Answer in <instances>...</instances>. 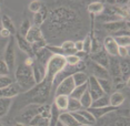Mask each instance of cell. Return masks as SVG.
<instances>
[{"label": "cell", "instance_id": "ac0fdd59", "mask_svg": "<svg viewBox=\"0 0 130 126\" xmlns=\"http://www.w3.org/2000/svg\"><path fill=\"white\" fill-rule=\"evenodd\" d=\"M87 10L91 16H98L103 13L105 11V5L101 1H92L87 6Z\"/></svg>", "mask_w": 130, "mask_h": 126}, {"label": "cell", "instance_id": "7402d4cb", "mask_svg": "<svg viewBox=\"0 0 130 126\" xmlns=\"http://www.w3.org/2000/svg\"><path fill=\"white\" fill-rule=\"evenodd\" d=\"M50 124V117L43 116L41 114H38L29 122V126H49Z\"/></svg>", "mask_w": 130, "mask_h": 126}, {"label": "cell", "instance_id": "484cf974", "mask_svg": "<svg viewBox=\"0 0 130 126\" xmlns=\"http://www.w3.org/2000/svg\"><path fill=\"white\" fill-rule=\"evenodd\" d=\"M11 105H12V98L0 97V118L7 115Z\"/></svg>", "mask_w": 130, "mask_h": 126}, {"label": "cell", "instance_id": "836d02e7", "mask_svg": "<svg viewBox=\"0 0 130 126\" xmlns=\"http://www.w3.org/2000/svg\"><path fill=\"white\" fill-rule=\"evenodd\" d=\"M90 34H91V51H90V53L93 54V53L99 52L100 50H102V48H101V45H100L98 39H97L96 37H93L92 33H90Z\"/></svg>", "mask_w": 130, "mask_h": 126}, {"label": "cell", "instance_id": "d4e9b609", "mask_svg": "<svg viewBox=\"0 0 130 126\" xmlns=\"http://www.w3.org/2000/svg\"><path fill=\"white\" fill-rule=\"evenodd\" d=\"M120 73H121V79H122V81L128 84L129 74H130V63L128 60H123L120 62Z\"/></svg>", "mask_w": 130, "mask_h": 126}, {"label": "cell", "instance_id": "f35d334b", "mask_svg": "<svg viewBox=\"0 0 130 126\" xmlns=\"http://www.w3.org/2000/svg\"><path fill=\"white\" fill-rule=\"evenodd\" d=\"M71 114H72V116L75 117L76 121L79 123V125H80V126H81V125H85V126H92L89 122L87 121V119L85 118L84 116L81 115V114H79L78 112H71Z\"/></svg>", "mask_w": 130, "mask_h": 126}, {"label": "cell", "instance_id": "cb8c5ba5", "mask_svg": "<svg viewBox=\"0 0 130 126\" xmlns=\"http://www.w3.org/2000/svg\"><path fill=\"white\" fill-rule=\"evenodd\" d=\"M72 80H73V83H75L76 86H79V85H82V84L87 83L88 82V74L85 73L84 71H76L73 74L71 75Z\"/></svg>", "mask_w": 130, "mask_h": 126}, {"label": "cell", "instance_id": "60d3db41", "mask_svg": "<svg viewBox=\"0 0 130 126\" xmlns=\"http://www.w3.org/2000/svg\"><path fill=\"white\" fill-rule=\"evenodd\" d=\"M9 72L10 70L4 61V59H0V77H7L9 74Z\"/></svg>", "mask_w": 130, "mask_h": 126}, {"label": "cell", "instance_id": "4316f807", "mask_svg": "<svg viewBox=\"0 0 130 126\" xmlns=\"http://www.w3.org/2000/svg\"><path fill=\"white\" fill-rule=\"evenodd\" d=\"M97 80H98V83H99L100 87H101L102 92L105 93L106 95L110 94L112 92V87H113L111 81L109 80V79H97Z\"/></svg>", "mask_w": 130, "mask_h": 126}, {"label": "cell", "instance_id": "8992f818", "mask_svg": "<svg viewBox=\"0 0 130 126\" xmlns=\"http://www.w3.org/2000/svg\"><path fill=\"white\" fill-rule=\"evenodd\" d=\"M108 73H109V75H111L112 80H113V84L122 82L121 73H120V61L118 60L116 57H112L110 60H109ZM113 84H112V85H113Z\"/></svg>", "mask_w": 130, "mask_h": 126}, {"label": "cell", "instance_id": "e575fe53", "mask_svg": "<svg viewBox=\"0 0 130 126\" xmlns=\"http://www.w3.org/2000/svg\"><path fill=\"white\" fill-rule=\"evenodd\" d=\"M118 46H125L129 48L130 44V37H113Z\"/></svg>", "mask_w": 130, "mask_h": 126}, {"label": "cell", "instance_id": "f6af8a7d", "mask_svg": "<svg viewBox=\"0 0 130 126\" xmlns=\"http://www.w3.org/2000/svg\"><path fill=\"white\" fill-rule=\"evenodd\" d=\"M10 37H11V33H10V32L2 28L1 31H0V38H1V39H8V38H10Z\"/></svg>", "mask_w": 130, "mask_h": 126}, {"label": "cell", "instance_id": "7a4b0ae2", "mask_svg": "<svg viewBox=\"0 0 130 126\" xmlns=\"http://www.w3.org/2000/svg\"><path fill=\"white\" fill-rule=\"evenodd\" d=\"M66 65H67V63H66L63 55L54 54L50 57L45 68H46V81L51 86H52V82H54L55 78L62 71Z\"/></svg>", "mask_w": 130, "mask_h": 126}, {"label": "cell", "instance_id": "c3c4849f", "mask_svg": "<svg viewBox=\"0 0 130 126\" xmlns=\"http://www.w3.org/2000/svg\"><path fill=\"white\" fill-rule=\"evenodd\" d=\"M0 126H5V124H4V123H2L1 121H0Z\"/></svg>", "mask_w": 130, "mask_h": 126}, {"label": "cell", "instance_id": "f907efd6", "mask_svg": "<svg viewBox=\"0 0 130 126\" xmlns=\"http://www.w3.org/2000/svg\"><path fill=\"white\" fill-rule=\"evenodd\" d=\"M1 40H2V39H1V38H0V41H1Z\"/></svg>", "mask_w": 130, "mask_h": 126}, {"label": "cell", "instance_id": "f546056e", "mask_svg": "<svg viewBox=\"0 0 130 126\" xmlns=\"http://www.w3.org/2000/svg\"><path fill=\"white\" fill-rule=\"evenodd\" d=\"M82 110V106L79 102V99L77 98H72V97H69V102H68V107H67V111L66 112H78V111Z\"/></svg>", "mask_w": 130, "mask_h": 126}, {"label": "cell", "instance_id": "816d5d0a", "mask_svg": "<svg viewBox=\"0 0 130 126\" xmlns=\"http://www.w3.org/2000/svg\"><path fill=\"white\" fill-rule=\"evenodd\" d=\"M81 126H85V125H81Z\"/></svg>", "mask_w": 130, "mask_h": 126}, {"label": "cell", "instance_id": "5b68a950", "mask_svg": "<svg viewBox=\"0 0 130 126\" xmlns=\"http://www.w3.org/2000/svg\"><path fill=\"white\" fill-rule=\"evenodd\" d=\"M76 87L75 83H73V80L71 77H68L66 79H63L62 81L57 85V89H56V93L55 95H67L70 96L71 92L73 91V89Z\"/></svg>", "mask_w": 130, "mask_h": 126}, {"label": "cell", "instance_id": "d6986e66", "mask_svg": "<svg viewBox=\"0 0 130 126\" xmlns=\"http://www.w3.org/2000/svg\"><path fill=\"white\" fill-rule=\"evenodd\" d=\"M125 102V95L121 92H113L111 93L110 96H109V105L112 107H119L123 104Z\"/></svg>", "mask_w": 130, "mask_h": 126}, {"label": "cell", "instance_id": "7bdbcfd3", "mask_svg": "<svg viewBox=\"0 0 130 126\" xmlns=\"http://www.w3.org/2000/svg\"><path fill=\"white\" fill-rule=\"evenodd\" d=\"M129 55V50L128 48L125 46H118V52H117V57H120L122 59H127Z\"/></svg>", "mask_w": 130, "mask_h": 126}, {"label": "cell", "instance_id": "ba28073f", "mask_svg": "<svg viewBox=\"0 0 130 126\" xmlns=\"http://www.w3.org/2000/svg\"><path fill=\"white\" fill-rule=\"evenodd\" d=\"M22 92V90L20 89V86L16 82L11 83L10 85L4 87V89L0 90V97H4V98H12L18 96L20 93Z\"/></svg>", "mask_w": 130, "mask_h": 126}, {"label": "cell", "instance_id": "83f0119b", "mask_svg": "<svg viewBox=\"0 0 130 126\" xmlns=\"http://www.w3.org/2000/svg\"><path fill=\"white\" fill-rule=\"evenodd\" d=\"M106 106H109V96L105 94V95L100 96V97H98V98L93 99L90 107L99 108V107H106Z\"/></svg>", "mask_w": 130, "mask_h": 126}, {"label": "cell", "instance_id": "603a6c76", "mask_svg": "<svg viewBox=\"0 0 130 126\" xmlns=\"http://www.w3.org/2000/svg\"><path fill=\"white\" fill-rule=\"evenodd\" d=\"M68 102H69V96L67 95H57L55 97L54 105L59 111H67Z\"/></svg>", "mask_w": 130, "mask_h": 126}, {"label": "cell", "instance_id": "9a60e30c", "mask_svg": "<svg viewBox=\"0 0 130 126\" xmlns=\"http://www.w3.org/2000/svg\"><path fill=\"white\" fill-rule=\"evenodd\" d=\"M89 65H90L91 73H92V77H94L96 79H109V73L107 69L98 65L94 62H91Z\"/></svg>", "mask_w": 130, "mask_h": 126}, {"label": "cell", "instance_id": "7dc6e473", "mask_svg": "<svg viewBox=\"0 0 130 126\" xmlns=\"http://www.w3.org/2000/svg\"><path fill=\"white\" fill-rule=\"evenodd\" d=\"M56 126H63V125H62V124H61V123H60V122H59V121H58V122H57V124H56Z\"/></svg>", "mask_w": 130, "mask_h": 126}, {"label": "cell", "instance_id": "74e56055", "mask_svg": "<svg viewBox=\"0 0 130 126\" xmlns=\"http://www.w3.org/2000/svg\"><path fill=\"white\" fill-rule=\"evenodd\" d=\"M78 113H79V114H81V115L84 116L85 118L87 119V121L89 122L91 125H93L94 123H96V121H97V119H96V118H94V117H93V115H92V114H91V113L89 112V111H88V108H84V110H80V111H78Z\"/></svg>", "mask_w": 130, "mask_h": 126}, {"label": "cell", "instance_id": "52a82bcc", "mask_svg": "<svg viewBox=\"0 0 130 126\" xmlns=\"http://www.w3.org/2000/svg\"><path fill=\"white\" fill-rule=\"evenodd\" d=\"M88 87H87V91L89 92V94L91 95V97H92V99H96L100 97V96L105 95V93L102 92L101 87H100L99 83H98V80H97L94 77H92V75H90L89 78H88Z\"/></svg>", "mask_w": 130, "mask_h": 126}, {"label": "cell", "instance_id": "3957f363", "mask_svg": "<svg viewBox=\"0 0 130 126\" xmlns=\"http://www.w3.org/2000/svg\"><path fill=\"white\" fill-rule=\"evenodd\" d=\"M50 89H51V85L46 80L42 83H40L39 86L36 89H31L30 91L34 92V94L30 97L31 104H45L50 94Z\"/></svg>", "mask_w": 130, "mask_h": 126}, {"label": "cell", "instance_id": "bcb514c9", "mask_svg": "<svg viewBox=\"0 0 130 126\" xmlns=\"http://www.w3.org/2000/svg\"><path fill=\"white\" fill-rule=\"evenodd\" d=\"M14 126H27L25 124V123H21V122H17V123H14Z\"/></svg>", "mask_w": 130, "mask_h": 126}, {"label": "cell", "instance_id": "1f68e13d", "mask_svg": "<svg viewBox=\"0 0 130 126\" xmlns=\"http://www.w3.org/2000/svg\"><path fill=\"white\" fill-rule=\"evenodd\" d=\"M92 97H91V95L89 94V92L88 91H86V92L82 94V96L80 98H79V102H80L82 108H89L91 106V103H92Z\"/></svg>", "mask_w": 130, "mask_h": 126}, {"label": "cell", "instance_id": "6da1fadb", "mask_svg": "<svg viewBox=\"0 0 130 126\" xmlns=\"http://www.w3.org/2000/svg\"><path fill=\"white\" fill-rule=\"evenodd\" d=\"M14 78H16V83L20 86L22 92H29L36 85L32 75V68L30 65H27L25 62L18 65L14 73Z\"/></svg>", "mask_w": 130, "mask_h": 126}, {"label": "cell", "instance_id": "4fadbf2b", "mask_svg": "<svg viewBox=\"0 0 130 126\" xmlns=\"http://www.w3.org/2000/svg\"><path fill=\"white\" fill-rule=\"evenodd\" d=\"M32 68V75L36 84H40L46 80V68L41 64H35L31 66Z\"/></svg>", "mask_w": 130, "mask_h": 126}, {"label": "cell", "instance_id": "5bb4252c", "mask_svg": "<svg viewBox=\"0 0 130 126\" xmlns=\"http://www.w3.org/2000/svg\"><path fill=\"white\" fill-rule=\"evenodd\" d=\"M16 40H17V43H18V46L20 48L21 51H23L25 53H27L29 55V58H34L35 57V53L32 51V45L31 43H29L27 40L25 39L23 37H21L20 34L17 33L16 34Z\"/></svg>", "mask_w": 130, "mask_h": 126}, {"label": "cell", "instance_id": "2e32d148", "mask_svg": "<svg viewBox=\"0 0 130 126\" xmlns=\"http://www.w3.org/2000/svg\"><path fill=\"white\" fill-rule=\"evenodd\" d=\"M58 121L63 126H80L79 123L75 119V117L72 116V114L69 112L60 113L59 114V117H58Z\"/></svg>", "mask_w": 130, "mask_h": 126}, {"label": "cell", "instance_id": "9c48e42d", "mask_svg": "<svg viewBox=\"0 0 130 126\" xmlns=\"http://www.w3.org/2000/svg\"><path fill=\"white\" fill-rule=\"evenodd\" d=\"M25 39L28 41L29 43H37L40 42V41H45V38H43L42 31L40 30L39 27H35V26H31V28L29 29L28 33L26 34Z\"/></svg>", "mask_w": 130, "mask_h": 126}, {"label": "cell", "instance_id": "ee69618b", "mask_svg": "<svg viewBox=\"0 0 130 126\" xmlns=\"http://www.w3.org/2000/svg\"><path fill=\"white\" fill-rule=\"evenodd\" d=\"M75 49L77 52H80V51H84V42L82 40H77L75 42Z\"/></svg>", "mask_w": 130, "mask_h": 126}, {"label": "cell", "instance_id": "8fae6325", "mask_svg": "<svg viewBox=\"0 0 130 126\" xmlns=\"http://www.w3.org/2000/svg\"><path fill=\"white\" fill-rule=\"evenodd\" d=\"M103 27L107 31H109L112 34H116L117 32H119L122 29L128 28V22L126 20H118V21H112V22H108L105 23Z\"/></svg>", "mask_w": 130, "mask_h": 126}, {"label": "cell", "instance_id": "7c38bea8", "mask_svg": "<svg viewBox=\"0 0 130 126\" xmlns=\"http://www.w3.org/2000/svg\"><path fill=\"white\" fill-rule=\"evenodd\" d=\"M103 50L106 51V53L111 57H117L118 52V45L115 41V38L109 36L103 40Z\"/></svg>", "mask_w": 130, "mask_h": 126}, {"label": "cell", "instance_id": "ab89813d", "mask_svg": "<svg viewBox=\"0 0 130 126\" xmlns=\"http://www.w3.org/2000/svg\"><path fill=\"white\" fill-rule=\"evenodd\" d=\"M82 42H84V52L86 54L90 53L91 51V34H87L86 36V39L82 40Z\"/></svg>", "mask_w": 130, "mask_h": 126}, {"label": "cell", "instance_id": "ffe728a7", "mask_svg": "<svg viewBox=\"0 0 130 126\" xmlns=\"http://www.w3.org/2000/svg\"><path fill=\"white\" fill-rule=\"evenodd\" d=\"M47 17H48V9L43 6L38 12L34 13V26L35 27H40L45 22Z\"/></svg>", "mask_w": 130, "mask_h": 126}, {"label": "cell", "instance_id": "4dcf8cb0", "mask_svg": "<svg viewBox=\"0 0 130 126\" xmlns=\"http://www.w3.org/2000/svg\"><path fill=\"white\" fill-rule=\"evenodd\" d=\"M87 87H88V84L87 83L82 84V85H79V86H76L75 89H73V91L71 92V94H70L69 97L79 99L82 96V94H84L86 91H87Z\"/></svg>", "mask_w": 130, "mask_h": 126}, {"label": "cell", "instance_id": "681fc988", "mask_svg": "<svg viewBox=\"0 0 130 126\" xmlns=\"http://www.w3.org/2000/svg\"><path fill=\"white\" fill-rule=\"evenodd\" d=\"M1 29H2V27H1V26H0V31H1Z\"/></svg>", "mask_w": 130, "mask_h": 126}, {"label": "cell", "instance_id": "30bf717a", "mask_svg": "<svg viewBox=\"0 0 130 126\" xmlns=\"http://www.w3.org/2000/svg\"><path fill=\"white\" fill-rule=\"evenodd\" d=\"M91 59H92V62L97 63L98 65H100V66H102V68L108 70L110 57L106 53L105 50H100V51L97 52V53H93L92 57H91Z\"/></svg>", "mask_w": 130, "mask_h": 126}, {"label": "cell", "instance_id": "8d00e7d4", "mask_svg": "<svg viewBox=\"0 0 130 126\" xmlns=\"http://www.w3.org/2000/svg\"><path fill=\"white\" fill-rule=\"evenodd\" d=\"M64 60H66L67 65H69V66H76L77 64H78V63L81 61L80 59H79L78 57H77L76 54L66 55V57H64Z\"/></svg>", "mask_w": 130, "mask_h": 126}, {"label": "cell", "instance_id": "d6a6232c", "mask_svg": "<svg viewBox=\"0 0 130 126\" xmlns=\"http://www.w3.org/2000/svg\"><path fill=\"white\" fill-rule=\"evenodd\" d=\"M43 7V2L40 1V0H34V1H30L29 2V6H28V9L30 12L32 13H36L38 12L41 8Z\"/></svg>", "mask_w": 130, "mask_h": 126}, {"label": "cell", "instance_id": "f1b7e54d", "mask_svg": "<svg viewBox=\"0 0 130 126\" xmlns=\"http://www.w3.org/2000/svg\"><path fill=\"white\" fill-rule=\"evenodd\" d=\"M60 48L63 50L64 57H66V55H70V54H75L77 52L75 49V42L71 40H67V41H64V42H62Z\"/></svg>", "mask_w": 130, "mask_h": 126}, {"label": "cell", "instance_id": "e0dca14e", "mask_svg": "<svg viewBox=\"0 0 130 126\" xmlns=\"http://www.w3.org/2000/svg\"><path fill=\"white\" fill-rule=\"evenodd\" d=\"M116 110V107H112V106H106V107H99V108H92V107H89L88 108V111L92 114L93 117L96 119H98V118H101L102 116H105V115H107V114L109 113H111V112H113V111Z\"/></svg>", "mask_w": 130, "mask_h": 126}, {"label": "cell", "instance_id": "d590c367", "mask_svg": "<svg viewBox=\"0 0 130 126\" xmlns=\"http://www.w3.org/2000/svg\"><path fill=\"white\" fill-rule=\"evenodd\" d=\"M31 28V24H30V21H29L28 19H26V20H23V22L21 23V26H20V29H19V33L21 37L25 38L26 37V34L28 33V31H29V29Z\"/></svg>", "mask_w": 130, "mask_h": 126}, {"label": "cell", "instance_id": "277c9868", "mask_svg": "<svg viewBox=\"0 0 130 126\" xmlns=\"http://www.w3.org/2000/svg\"><path fill=\"white\" fill-rule=\"evenodd\" d=\"M4 61L8 65L10 71L14 69L16 63V51H14V39H9L8 43L6 44L5 53H4Z\"/></svg>", "mask_w": 130, "mask_h": 126}, {"label": "cell", "instance_id": "44dd1931", "mask_svg": "<svg viewBox=\"0 0 130 126\" xmlns=\"http://www.w3.org/2000/svg\"><path fill=\"white\" fill-rule=\"evenodd\" d=\"M1 27L9 31L11 33V36H16V34L18 33L16 30V27H14L13 21L11 20V18L9 16H7V14H4V16L1 17Z\"/></svg>", "mask_w": 130, "mask_h": 126}, {"label": "cell", "instance_id": "b9f144b4", "mask_svg": "<svg viewBox=\"0 0 130 126\" xmlns=\"http://www.w3.org/2000/svg\"><path fill=\"white\" fill-rule=\"evenodd\" d=\"M11 83H13L12 79H10L9 77H0V90L4 89V87L10 85Z\"/></svg>", "mask_w": 130, "mask_h": 126}]
</instances>
